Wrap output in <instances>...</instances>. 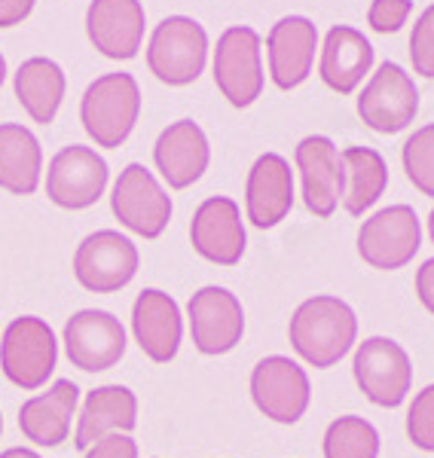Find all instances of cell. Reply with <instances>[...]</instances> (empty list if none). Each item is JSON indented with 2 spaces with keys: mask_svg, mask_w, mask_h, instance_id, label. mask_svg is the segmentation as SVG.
<instances>
[{
  "mask_svg": "<svg viewBox=\"0 0 434 458\" xmlns=\"http://www.w3.org/2000/svg\"><path fill=\"white\" fill-rule=\"evenodd\" d=\"M291 349L315 370H328L355 349L358 343V315L340 297L319 293L300 302L288 324Z\"/></svg>",
  "mask_w": 434,
  "mask_h": 458,
  "instance_id": "1",
  "label": "cell"
},
{
  "mask_svg": "<svg viewBox=\"0 0 434 458\" xmlns=\"http://www.w3.org/2000/svg\"><path fill=\"white\" fill-rule=\"evenodd\" d=\"M141 116V86L132 73H105L86 86L80 123L101 150H116L132 138Z\"/></svg>",
  "mask_w": 434,
  "mask_h": 458,
  "instance_id": "2",
  "label": "cell"
},
{
  "mask_svg": "<svg viewBox=\"0 0 434 458\" xmlns=\"http://www.w3.org/2000/svg\"><path fill=\"white\" fill-rule=\"evenodd\" d=\"M58 367V336L43 318L19 315L0 336V370L21 391L43 388Z\"/></svg>",
  "mask_w": 434,
  "mask_h": 458,
  "instance_id": "3",
  "label": "cell"
},
{
  "mask_svg": "<svg viewBox=\"0 0 434 458\" xmlns=\"http://www.w3.org/2000/svg\"><path fill=\"white\" fill-rule=\"evenodd\" d=\"M208 34L196 19L168 16L153 28L147 43V68L166 86H190L202 77Z\"/></svg>",
  "mask_w": 434,
  "mask_h": 458,
  "instance_id": "4",
  "label": "cell"
},
{
  "mask_svg": "<svg viewBox=\"0 0 434 458\" xmlns=\"http://www.w3.org/2000/svg\"><path fill=\"white\" fill-rule=\"evenodd\" d=\"M352 376L358 391L382 410H395L407 401L413 386V360L401 343L388 336H370L355 349Z\"/></svg>",
  "mask_w": 434,
  "mask_h": 458,
  "instance_id": "5",
  "label": "cell"
},
{
  "mask_svg": "<svg viewBox=\"0 0 434 458\" xmlns=\"http://www.w3.org/2000/svg\"><path fill=\"white\" fill-rule=\"evenodd\" d=\"M141 266L135 242L116 229H95L73 254V278L89 293H116L132 284Z\"/></svg>",
  "mask_w": 434,
  "mask_h": 458,
  "instance_id": "6",
  "label": "cell"
},
{
  "mask_svg": "<svg viewBox=\"0 0 434 458\" xmlns=\"http://www.w3.org/2000/svg\"><path fill=\"white\" fill-rule=\"evenodd\" d=\"M251 401L269 422L297 425L312 401V382L297 360L267 354L251 370Z\"/></svg>",
  "mask_w": 434,
  "mask_h": 458,
  "instance_id": "7",
  "label": "cell"
},
{
  "mask_svg": "<svg viewBox=\"0 0 434 458\" xmlns=\"http://www.w3.org/2000/svg\"><path fill=\"white\" fill-rule=\"evenodd\" d=\"M260 34L248 25H233L217 37L215 49V83L217 92L233 107H251L263 92V58Z\"/></svg>",
  "mask_w": 434,
  "mask_h": 458,
  "instance_id": "8",
  "label": "cell"
},
{
  "mask_svg": "<svg viewBox=\"0 0 434 458\" xmlns=\"http://www.w3.org/2000/svg\"><path fill=\"white\" fill-rule=\"evenodd\" d=\"M419 114V89L398 62H382L358 95V116L377 135H398Z\"/></svg>",
  "mask_w": 434,
  "mask_h": 458,
  "instance_id": "9",
  "label": "cell"
},
{
  "mask_svg": "<svg viewBox=\"0 0 434 458\" xmlns=\"http://www.w3.org/2000/svg\"><path fill=\"white\" fill-rule=\"evenodd\" d=\"M64 354L77 370L105 373L123 360L129 345L126 327L107 309H80L64 324Z\"/></svg>",
  "mask_w": 434,
  "mask_h": 458,
  "instance_id": "10",
  "label": "cell"
},
{
  "mask_svg": "<svg viewBox=\"0 0 434 458\" xmlns=\"http://www.w3.org/2000/svg\"><path fill=\"white\" fill-rule=\"evenodd\" d=\"M419 248H422V224L410 205L379 208L358 229V254L373 269H404L419 254Z\"/></svg>",
  "mask_w": 434,
  "mask_h": 458,
  "instance_id": "11",
  "label": "cell"
},
{
  "mask_svg": "<svg viewBox=\"0 0 434 458\" xmlns=\"http://www.w3.org/2000/svg\"><path fill=\"white\" fill-rule=\"evenodd\" d=\"M110 211L129 233L141 235V239H159L172 220V199L163 190V183L150 174V168L132 162L116 177L114 193H110Z\"/></svg>",
  "mask_w": 434,
  "mask_h": 458,
  "instance_id": "12",
  "label": "cell"
},
{
  "mask_svg": "<svg viewBox=\"0 0 434 458\" xmlns=\"http://www.w3.org/2000/svg\"><path fill=\"white\" fill-rule=\"evenodd\" d=\"M110 168L92 147L71 144L55 153L47 168V196L64 211L92 208L107 190Z\"/></svg>",
  "mask_w": 434,
  "mask_h": 458,
  "instance_id": "13",
  "label": "cell"
},
{
  "mask_svg": "<svg viewBox=\"0 0 434 458\" xmlns=\"http://www.w3.org/2000/svg\"><path fill=\"white\" fill-rule=\"evenodd\" d=\"M187 318L196 352L208 358L230 354L245 336V309L230 287H200L187 302Z\"/></svg>",
  "mask_w": 434,
  "mask_h": 458,
  "instance_id": "14",
  "label": "cell"
},
{
  "mask_svg": "<svg viewBox=\"0 0 434 458\" xmlns=\"http://www.w3.org/2000/svg\"><path fill=\"white\" fill-rule=\"evenodd\" d=\"M300 183H303V202L315 217H330L343 205L345 165L343 153L328 135H309L294 150Z\"/></svg>",
  "mask_w": 434,
  "mask_h": 458,
  "instance_id": "15",
  "label": "cell"
},
{
  "mask_svg": "<svg viewBox=\"0 0 434 458\" xmlns=\"http://www.w3.org/2000/svg\"><path fill=\"white\" fill-rule=\"evenodd\" d=\"M190 242L202 260L215 266H235L245 257L248 233L242 208L230 196H211L196 208L190 220Z\"/></svg>",
  "mask_w": 434,
  "mask_h": 458,
  "instance_id": "16",
  "label": "cell"
},
{
  "mask_svg": "<svg viewBox=\"0 0 434 458\" xmlns=\"http://www.w3.org/2000/svg\"><path fill=\"white\" fill-rule=\"evenodd\" d=\"M147 13L141 0H92L86 10V34L95 53L129 62L141 53Z\"/></svg>",
  "mask_w": 434,
  "mask_h": 458,
  "instance_id": "17",
  "label": "cell"
},
{
  "mask_svg": "<svg viewBox=\"0 0 434 458\" xmlns=\"http://www.w3.org/2000/svg\"><path fill=\"white\" fill-rule=\"evenodd\" d=\"M132 336L153 364H168L178 358L183 343V315L172 293L147 287L132 306Z\"/></svg>",
  "mask_w": 434,
  "mask_h": 458,
  "instance_id": "18",
  "label": "cell"
},
{
  "mask_svg": "<svg viewBox=\"0 0 434 458\" xmlns=\"http://www.w3.org/2000/svg\"><path fill=\"white\" fill-rule=\"evenodd\" d=\"M315 49H319V31L315 21L306 16H285L269 28L267 34V58L269 77L282 92L303 86L315 68Z\"/></svg>",
  "mask_w": 434,
  "mask_h": 458,
  "instance_id": "19",
  "label": "cell"
},
{
  "mask_svg": "<svg viewBox=\"0 0 434 458\" xmlns=\"http://www.w3.org/2000/svg\"><path fill=\"white\" fill-rule=\"evenodd\" d=\"M80 386L73 379H55L43 394H34L19 410V431L34 446L58 449L71 437V425H77Z\"/></svg>",
  "mask_w": 434,
  "mask_h": 458,
  "instance_id": "20",
  "label": "cell"
},
{
  "mask_svg": "<svg viewBox=\"0 0 434 458\" xmlns=\"http://www.w3.org/2000/svg\"><path fill=\"white\" fill-rule=\"evenodd\" d=\"M153 162H157L159 174L172 190L193 187L200 177L208 172L211 162V144L208 135L196 120H178L168 129L159 131L157 144H153Z\"/></svg>",
  "mask_w": 434,
  "mask_h": 458,
  "instance_id": "21",
  "label": "cell"
},
{
  "mask_svg": "<svg viewBox=\"0 0 434 458\" xmlns=\"http://www.w3.org/2000/svg\"><path fill=\"white\" fill-rule=\"evenodd\" d=\"M294 208V172L291 162L278 153L254 159L245 183V214L257 229L278 226Z\"/></svg>",
  "mask_w": 434,
  "mask_h": 458,
  "instance_id": "22",
  "label": "cell"
},
{
  "mask_svg": "<svg viewBox=\"0 0 434 458\" xmlns=\"http://www.w3.org/2000/svg\"><path fill=\"white\" fill-rule=\"evenodd\" d=\"M138 428V397L126 386H98L80 403L73 446L80 453L110 434H132Z\"/></svg>",
  "mask_w": 434,
  "mask_h": 458,
  "instance_id": "23",
  "label": "cell"
},
{
  "mask_svg": "<svg viewBox=\"0 0 434 458\" xmlns=\"http://www.w3.org/2000/svg\"><path fill=\"white\" fill-rule=\"evenodd\" d=\"M373 62H377V53H373L370 40L358 28L336 25L328 31L325 47H321L319 77L330 92L352 95L364 83V77H370Z\"/></svg>",
  "mask_w": 434,
  "mask_h": 458,
  "instance_id": "24",
  "label": "cell"
},
{
  "mask_svg": "<svg viewBox=\"0 0 434 458\" xmlns=\"http://www.w3.org/2000/svg\"><path fill=\"white\" fill-rule=\"evenodd\" d=\"M43 181V147L31 129L19 123L0 125V190L31 196Z\"/></svg>",
  "mask_w": 434,
  "mask_h": 458,
  "instance_id": "25",
  "label": "cell"
},
{
  "mask_svg": "<svg viewBox=\"0 0 434 458\" xmlns=\"http://www.w3.org/2000/svg\"><path fill=\"white\" fill-rule=\"evenodd\" d=\"M19 105L31 116L37 125H49L62 110L64 92H68V77L58 68L53 58H28L19 64L16 77H13Z\"/></svg>",
  "mask_w": 434,
  "mask_h": 458,
  "instance_id": "26",
  "label": "cell"
},
{
  "mask_svg": "<svg viewBox=\"0 0 434 458\" xmlns=\"http://www.w3.org/2000/svg\"><path fill=\"white\" fill-rule=\"evenodd\" d=\"M345 165V190H343V208L352 217H362L379 202L388 187V165L379 150L373 147H345L343 150Z\"/></svg>",
  "mask_w": 434,
  "mask_h": 458,
  "instance_id": "27",
  "label": "cell"
},
{
  "mask_svg": "<svg viewBox=\"0 0 434 458\" xmlns=\"http://www.w3.org/2000/svg\"><path fill=\"white\" fill-rule=\"evenodd\" d=\"M325 458H379V431L362 416H340L321 440Z\"/></svg>",
  "mask_w": 434,
  "mask_h": 458,
  "instance_id": "28",
  "label": "cell"
},
{
  "mask_svg": "<svg viewBox=\"0 0 434 458\" xmlns=\"http://www.w3.org/2000/svg\"><path fill=\"white\" fill-rule=\"evenodd\" d=\"M401 165L422 196H434V125H422L401 147Z\"/></svg>",
  "mask_w": 434,
  "mask_h": 458,
  "instance_id": "29",
  "label": "cell"
},
{
  "mask_svg": "<svg viewBox=\"0 0 434 458\" xmlns=\"http://www.w3.org/2000/svg\"><path fill=\"white\" fill-rule=\"evenodd\" d=\"M407 437L422 453H434V382L425 386L410 401L407 410Z\"/></svg>",
  "mask_w": 434,
  "mask_h": 458,
  "instance_id": "30",
  "label": "cell"
},
{
  "mask_svg": "<svg viewBox=\"0 0 434 458\" xmlns=\"http://www.w3.org/2000/svg\"><path fill=\"white\" fill-rule=\"evenodd\" d=\"M410 62L419 77L434 80V4L416 19L410 34Z\"/></svg>",
  "mask_w": 434,
  "mask_h": 458,
  "instance_id": "31",
  "label": "cell"
},
{
  "mask_svg": "<svg viewBox=\"0 0 434 458\" xmlns=\"http://www.w3.org/2000/svg\"><path fill=\"white\" fill-rule=\"evenodd\" d=\"M413 4L410 0H373L367 10V25L377 34H398L407 25Z\"/></svg>",
  "mask_w": 434,
  "mask_h": 458,
  "instance_id": "32",
  "label": "cell"
},
{
  "mask_svg": "<svg viewBox=\"0 0 434 458\" xmlns=\"http://www.w3.org/2000/svg\"><path fill=\"white\" fill-rule=\"evenodd\" d=\"M83 458H138V443L132 434H110V437L92 443Z\"/></svg>",
  "mask_w": 434,
  "mask_h": 458,
  "instance_id": "33",
  "label": "cell"
},
{
  "mask_svg": "<svg viewBox=\"0 0 434 458\" xmlns=\"http://www.w3.org/2000/svg\"><path fill=\"white\" fill-rule=\"evenodd\" d=\"M416 297L422 302V309L434 315V257H429L416 272Z\"/></svg>",
  "mask_w": 434,
  "mask_h": 458,
  "instance_id": "34",
  "label": "cell"
},
{
  "mask_svg": "<svg viewBox=\"0 0 434 458\" xmlns=\"http://www.w3.org/2000/svg\"><path fill=\"white\" fill-rule=\"evenodd\" d=\"M37 0H0V28H16L34 13Z\"/></svg>",
  "mask_w": 434,
  "mask_h": 458,
  "instance_id": "35",
  "label": "cell"
},
{
  "mask_svg": "<svg viewBox=\"0 0 434 458\" xmlns=\"http://www.w3.org/2000/svg\"><path fill=\"white\" fill-rule=\"evenodd\" d=\"M0 458H43V455L34 453V449H25V446H13V449H4Z\"/></svg>",
  "mask_w": 434,
  "mask_h": 458,
  "instance_id": "36",
  "label": "cell"
},
{
  "mask_svg": "<svg viewBox=\"0 0 434 458\" xmlns=\"http://www.w3.org/2000/svg\"><path fill=\"white\" fill-rule=\"evenodd\" d=\"M4 80H6V58L0 55V86H4Z\"/></svg>",
  "mask_w": 434,
  "mask_h": 458,
  "instance_id": "37",
  "label": "cell"
},
{
  "mask_svg": "<svg viewBox=\"0 0 434 458\" xmlns=\"http://www.w3.org/2000/svg\"><path fill=\"white\" fill-rule=\"evenodd\" d=\"M429 235H431V242H434V208L429 214Z\"/></svg>",
  "mask_w": 434,
  "mask_h": 458,
  "instance_id": "38",
  "label": "cell"
},
{
  "mask_svg": "<svg viewBox=\"0 0 434 458\" xmlns=\"http://www.w3.org/2000/svg\"><path fill=\"white\" fill-rule=\"evenodd\" d=\"M0 437H4V412H0Z\"/></svg>",
  "mask_w": 434,
  "mask_h": 458,
  "instance_id": "39",
  "label": "cell"
}]
</instances>
